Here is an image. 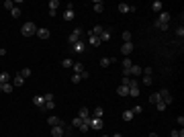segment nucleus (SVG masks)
<instances>
[{
  "instance_id": "f257e3e1",
  "label": "nucleus",
  "mask_w": 184,
  "mask_h": 137,
  "mask_svg": "<svg viewBox=\"0 0 184 137\" xmlns=\"http://www.w3.org/2000/svg\"><path fill=\"white\" fill-rule=\"evenodd\" d=\"M35 33H37V25L35 23H25L23 27H21V35H23V37H33Z\"/></svg>"
},
{
  "instance_id": "f03ea898",
  "label": "nucleus",
  "mask_w": 184,
  "mask_h": 137,
  "mask_svg": "<svg viewBox=\"0 0 184 137\" xmlns=\"http://www.w3.org/2000/svg\"><path fill=\"white\" fill-rule=\"evenodd\" d=\"M102 125H104L102 119H96V117H90V119H88V127H90V131H100Z\"/></svg>"
},
{
  "instance_id": "7ed1b4c3",
  "label": "nucleus",
  "mask_w": 184,
  "mask_h": 137,
  "mask_svg": "<svg viewBox=\"0 0 184 137\" xmlns=\"http://www.w3.org/2000/svg\"><path fill=\"white\" fill-rule=\"evenodd\" d=\"M76 19V12H74V4H68L66 6V12H64V21L66 23H72Z\"/></svg>"
},
{
  "instance_id": "20e7f679",
  "label": "nucleus",
  "mask_w": 184,
  "mask_h": 137,
  "mask_svg": "<svg viewBox=\"0 0 184 137\" xmlns=\"http://www.w3.org/2000/svg\"><path fill=\"white\" fill-rule=\"evenodd\" d=\"M158 94H160V98H162V103H164V104H170V103H172V92L168 90V88H162Z\"/></svg>"
},
{
  "instance_id": "39448f33",
  "label": "nucleus",
  "mask_w": 184,
  "mask_h": 137,
  "mask_svg": "<svg viewBox=\"0 0 184 137\" xmlns=\"http://www.w3.org/2000/svg\"><path fill=\"white\" fill-rule=\"evenodd\" d=\"M47 125H49V127H66V121H61L59 117L51 115V117L47 119Z\"/></svg>"
},
{
  "instance_id": "423d86ee",
  "label": "nucleus",
  "mask_w": 184,
  "mask_h": 137,
  "mask_svg": "<svg viewBox=\"0 0 184 137\" xmlns=\"http://www.w3.org/2000/svg\"><path fill=\"white\" fill-rule=\"evenodd\" d=\"M80 37H82V29H74V31L70 33V37H68L70 45H74L76 41H80Z\"/></svg>"
},
{
  "instance_id": "0eeeda50",
  "label": "nucleus",
  "mask_w": 184,
  "mask_h": 137,
  "mask_svg": "<svg viewBox=\"0 0 184 137\" xmlns=\"http://www.w3.org/2000/svg\"><path fill=\"white\" fill-rule=\"evenodd\" d=\"M84 49H86V43H84V41H76V43H74V45H72V51H74V53H84Z\"/></svg>"
},
{
  "instance_id": "6e6552de",
  "label": "nucleus",
  "mask_w": 184,
  "mask_h": 137,
  "mask_svg": "<svg viewBox=\"0 0 184 137\" xmlns=\"http://www.w3.org/2000/svg\"><path fill=\"white\" fill-rule=\"evenodd\" d=\"M131 51H133V41H129V43H123V45H121V53H123L125 57L131 55Z\"/></svg>"
},
{
  "instance_id": "1a4fd4ad",
  "label": "nucleus",
  "mask_w": 184,
  "mask_h": 137,
  "mask_svg": "<svg viewBox=\"0 0 184 137\" xmlns=\"http://www.w3.org/2000/svg\"><path fill=\"white\" fill-rule=\"evenodd\" d=\"M33 104L39 106V109H43V106H45V96H43V94H35L33 96Z\"/></svg>"
},
{
  "instance_id": "9d476101",
  "label": "nucleus",
  "mask_w": 184,
  "mask_h": 137,
  "mask_svg": "<svg viewBox=\"0 0 184 137\" xmlns=\"http://www.w3.org/2000/svg\"><path fill=\"white\" fill-rule=\"evenodd\" d=\"M100 43H102V41H100L96 35H92L90 31H88V45H90V47H98Z\"/></svg>"
},
{
  "instance_id": "9b49d317",
  "label": "nucleus",
  "mask_w": 184,
  "mask_h": 137,
  "mask_svg": "<svg viewBox=\"0 0 184 137\" xmlns=\"http://www.w3.org/2000/svg\"><path fill=\"white\" fill-rule=\"evenodd\" d=\"M119 12H123V14L135 12V6H131V4H127V2H121V4H119Z\"/></svg>"
},
{
  "instance_id": "f8f14e48",
  "label": "nucleus",
  "mask_w": 184,
  "mask_h": 137,
  "mask_svg": "<svg viewBox=\"0 0 184 137\" xmlns=\"http://www.w3.org/2000/svg\"><path fill=\"white\" fill-rule=\"evenodd\" d=\"M78 117H80L82 121H88L92 115H90V109H86V106H82L80 111H78Z\"/></svg>"
},
{
  "instance_id": "ddd939ff",
  "label": "nucleus",
  "mask_w": 184,
  "mask_h": 137,
  "mask_svg": "<svg viewBox=\"0 0 184 137\" xmlns=\"http://www.w3.org/2000/svg\"><path fill=\"white\" fill-rule=\"evenodd\" d=\"M111 64H115V55H108V57H102V59H100V68H108Z\"/></svg>"
},
{
  "instance_id": "4468645a",
  "label": "nucleus",
  "mask_w": 184,
  "mask_h": 137,
  "mask_svg": "<svg viewBox=\"0 0 184 137\" xmlns=\"http://www.w3.org/2000/svg\"><path fill=\"white\" fill-rule=\"evenodd\" d=\"M170 19H172V16H170V12H166V10H162L160 16H158V21H160V23H164V25L170 23Z\"/></svg>"
},
{
  "instance_id": "2eb2a0df",
  "label": "nucleus",
  "mask_w": 184,
  "mask_h": 137,
  "mask_svg": "<svg viewBox=\"0 0 184 137\" xmlns=\"http://www.w3.org/2000/svg\"><path fill=\"white\" fill-rule=\"evenodd\" d=\"M37 37L39 39H49V29H45V27H41V29H37Z\"/></svg>"
},
{
  "instance_id": "dca6fc26",
  "label": "nucleus",
  "mask_w": 184,
  "mask_h": 137,
  "mask_svg": "<svg viewBox=\"0 0 184 137\" xmlns=\"http://www.w3.org/2000/svg\"><path fill=\"white\" fill-rule=\"evenodd\" d=\"M92 10L96 12V14H100V12L104 10V2H100V0H96V2L92 4Z\"/></svg>"
},
{
  "instance_id": "f3484780",
  "label": "nucleus",
  "mask_w": 184,
  "mask_h": 137,
  "mask_svg": "<svg viewBox=\"0 0 184 137\" xmlns=\"http://www.w3.org/2000/svg\"><path fill=\"white\" fill-rule=\"evenodd\" d=\"M90 115H92V117H96V119H102V117H104V109H102V106H96L94 111H90Z\"/></svg>"
},
{
  "instance_id": "a211bd4d",
  "label": "nucleus",
  "mask_w": 184,
  "mask_h": 137,
  "mask_svg": "<svg viewBox=\"0 0 184 137\" xmlns=\"http://www.w3.org/2000/svg\"><path fill=\"white\" fill-rule=\"evenodd\" d=\"M151 10L153 12H162L164 10V4H162L160 0H153V2H151Z\"/></svg>"
},
{
  "instance_id": "6ab92c4d",
  "label": "nucleus",
  "mask_w": 184,
  "mask_h": 137,
  "mask_svg": "<svg viewBox=\"0 0 184 137\" xmlns=\"http://www.w3.org/2000/svg\"><path fill=\"white\" fill-rule=\"evenodd\" d=\"M23 84H25V78L21 74H16V76L12 78V86H14V88H16V86H23Z\"/></svg>"
},
{
  "instance_id": "aec40b11",
  "label": "nucleus",
  "mask_w": 184,
  "mask_h": 137,
  "mask_svg": "<svg viewBox=\"0 0 184 137\" xmlns=\"http://www.w3.org/2000/svg\"><path fill=\"white\" fill-rule=\"evenodd\" d=\"M51 135L53 137H64V127H51Z\"/></svg>"
},
{
  "instance_id": "412c9836",
  "label": "nucleus",
  "mask_w": 184,
  "mask_h": 137,
  "mask_svg": "<svg viewBox=\"0 0 184 137\" xmlns=\"http://www.w3.org/2000/svg\"><path fill=\"white\" fill-rule=\"evenodd\" d=\"M72 70H74V74H78V76H80L82 72H84V66H82V64H78V61H74V66H72Z\"/></svg>"
},
{
  "instance_id": "4be33fe9",
  "label": "nucleus",
  "mask_w": 184,
  "mask_h": 137,
  "mask_svg": "<svg viewBox=\"0 0 184 137\" xmlns=\"http://www.w3.org/2000/svg\"><path fill=\"white\" fill-rule=\"evenodd\" d=\"M102 31H104V27H100V25H96L94 29H90V33L96 35V37H100V35H102Z\"/></svg>"
},
{
  "instance_id": "5701e85b",
  "label": "nucleus",
  "mask_w": 184,
  "mask_h": 137,
  "mask_svg": "<svg viewBox=\"0 0 184 137\" xmlns=\"http://www.w3.org/2000/svg\"><path fill=\"white\" fill-rule=\"evenodd\" d=\"M14 90V86H12V82H6V84H2V92H6V94H10Z\"/></svg>"
},
{
  "instance_id": "b1692460",
  "label": "nucleus",
  "mask_w": 184,
  "mask_h": 137,
  "mask_svg": "<svg viewBox=\"0 0 184 137\" xmlns=\"http://www.w3.org/2000/svg\"><path fill=\"white\" fill-rule=\"evenodd\" d=\"M133 119H135L133 111H123V121H133Z\"/></svg>"
},
{
  "instance_id": "393cba45",
  "label": "nucleus",
  "mask_w": 184,
  "mask_h": 137,
  "mask_svg": "<svg viewBox=\"0 0 184 137\" xmlns=\"http://www.w3.org/2000/svg\"><path fill=\"white\" fill-rule=\"evenodd\" d=\"M117 94H119V96H129V88H127V86H119V88H117Z\"/></svg>"
},
{
  "instance_id": "a878e982",
  "label": "nucleus",
  "mask_w": 184,
  "mask_h": 137,
  "mask_svg": "<svg viewBox=\"0 0 184 137\" xmlns=\"http://www.w3.org/2000/svg\"><path fill=\"white\" fill-rule=\"evenodd\" d=\"M6 82H12V78L6 72H2V74H0V84H6Z\"/></svg>"
},
{
  "instance_id": "bb28decb",
  "label": "nucleus",
  "mask_w": 184,
  "mask_h": 137,
  "mask_svg": "<svg viewBox=\"0 0 184 137\" xmlns=\"http://www.w3.org/2000/svg\"><path fill=\"white\" fill-rule=\"evenodd\" d=\"M98 39H100L102 43H104V41H111V31H106V29H104V31H102V35H100Z\"/></svg>"
},
{
  "instance_id": "cd10ccee",
  "label": "nucleus",
  "mask_w": 184,
  "mask_h": 137,
  "mask_svg": "<svg viewBox=\"0 0 184 137\" xmlns=\"http://www.w3.org/2000/svg\"><path fill=\"white\" fill-rule=\"evenodd\" d=\"M160 100H162V98H160V94H158V92H153V94L150 96V103H151V104H158Z\"/></svg>"
},
{
  "instance_id": "c85d7f7f",
  "label": "nucleus",
  "mask_w": 184,
  "mask_h": 137,
  "mask_svg": "<svg viewBox=\"0 0 184 137\" xmlns=\"http://www.w3.org/2000/svg\"><path fill=\"white\" fill-rule=\"evenodd\" d=\"M58 6H59V0H49V10L58 12Z\"/></svg>"
},
{
  "instance_id": "c756f323",
  "label": "nucleus",
  "mask_w": 184,
  "mask_h": 137,
  "mask_svg": "<svg viewBox=\"0 0 184 137\" xmlns=\"http://www.w3.org/2000/svg\"><path fill=\"white\" fill-rule=\"evenodd\" d=\"M82 123H84V121H82L80 117H76V119H72V127H74V129H78V127H80Z\"/></svg>"
},
{
  "instance_id": "7c9ffc66",
  "label": "nucleus",
  "mask_w": 184,
  "mask_h": 137,
  "mask_svg": "<svg viewBox=\"0 0 184 137\" xmlns=\"http://www.w3.org/2000/svg\"><path fill=\"white\" fill-rule=\"evenodd\" d=\"M61 66H64V68H66V70H70V68H72V66H74V61H72L70 57H66V59L61 61Z\"/></svg>"
},
{
  "instance_id": "2f4dec72",
  "label": "nucleus",
  "mask_w": 184,
  "mask_h": 137,
  "mask_svg": "<svg viewBox=\"0 0 184 137\" xmlns=\"http://www.w3.org/2000/svg\"><path fill=\"white\" fill-rule=\"evenodd\" d=\"M19 74H21V76H23L25 80H27V78L31 76V68H23V70H21V72H19Z\"/></svg>"
},
{
  "instance_id": "473e14b6",
  "label": "nucleus",
  "mask_w": 184,
  "mask_h": 137,
  "mask_svg": "<svg viewBox=\"0 0 184 137\" xmlns=\"http://www.w3.org/2000/svg\"><path fill=\"white\" fill-rule=\"evenodd\" d=\"M2 6H4L6 10H12V8H14V2H12V0H4V4H2Z\"/></svg>"
},
{
  "instance_id": "72a5a7b5",
  "label": "nucleus",
  "mask_w": 184,
  "mask_h": 137,
  "mask_svg": "<svg viewBox=\"0 0 184 137\" xmlns=\"http://www.w3.org/2000/svg\"><path fill=\"white\" fill-rule=\"evenodd\" d=\"M131 66H133V64H131V57H125V59H123V70H129Z\"/></svg>"
},
{
  "instance_id": "f704fd0d",
  "label": "nucleus",
  "mask_w": 184,
  "mask_h": 137,
  "mask_svg": "<svg viewBox=\"0 0 184 137\" xmlns=\"http://www.w3.org/2000/svg\"><path fill=\"white\" fill-rule=\"evenodd\" d=\"M139 92H141V90H139V86H137V88H129V96L135 98V96H139Z\"/></svg>"
},
{
  "instance_id": "c9c22d12",
  "label": "nucleus",
  "mask_w": 184,
  "mask_h": 137,
  "mask_svg": "<svg viewBox=\"0 0 184 137\" xmlns=\"http://www.w3.org/2000/svg\"><path fill=\"white\" fill-rule=\"evenodd\" d=\"M10 14L14 16V19H19V16H21V8H19V6H14V8L10 10Z\"/></svg>"
},
{
  "instance_id": "e433bc0d",
  "label": "nucleus",
  "mask_w": 184,
  "mask_h": 137,
  "mask_svg": "<svg viewBox=\"0 0 184 137\" xmlns=\"http://www.w3.org/2000/svg\"><path fill=\"white\" fill-rule=\"evenodd\" d=\"M78 129H80L82 133H86V131H90V127H88V121H84V123H82V125L78 127Z\"/></svg>"
},
{
  "instance_id": "4c0bfd02",
  "label": "nucleus",
  "mask_w": 184,
  "mask_h": 137,
  "mask_svg": "<svg viewBox=\"0 0 184 137\" xmlns=\"http://www.w3.org/2000/svg\"><path fill=\"white\" fill-rule=\"evenodd\" d=\"M72 133H74V127H64V135L66 137H72Z\"/></svg>"
},
{
  "instance_id": "58836bf2",
  "label": "nucleus",
  "mask_w": 184,
  "mask_h": 137,
  "mask_svg": "<svg viewBox=\"0 0 184 137\" xmlns=\"http://www.w3.org/2000/svg\"><path fill=\"white\" fill-rule=\"evenodd\" d=\"M156 29H160V31H166V29H168V25H164V23H160V21H156Z\"/></svg>"
},
{
  "instance_id": "ea45409f",
  "label": "nucleus",
  "mask_w": 184,
  "mask_h": 137,
  "mask_svg": "<svg viewBox=\"0 0 184 137\" xmlns=\"http://www.w3.org/2000/svg\"><path fill=\"white\" fill-rule=\"evenodd\" d=\"M131 41V33L129 31H123V43H129Z\"/></svg>"
},
{
  "instance_id": "a19ab883",
  "label": "nucleus",
  "mask_w": 184,
  "mask_h": 137,
  "mask_svg": "<svg viewBox=\"0 0 184 137\" xmlns=\"http://www.w3.org/2000/svg\"><path fill=\"white\" fill-rule=\"evenodd\" d=\"M70 80H72V84H80V76H78V74H72V78H70Z\"/></svg>"
},
{
  "instance_id": "79ce46f5",
  "label": "nucleus",
  "mask_w": 184,
  "mask_h": 137,
  "mask_svg": "<svg viewBox=\"0 0 184 137\" xmlns=\"http://www.w3.org/2000/svg\"><path fill=\"white\" fill-rule=\"evenodd\" d=\"M143 84H145V86H151V76H145V74H143Z\"/></svg>"
},
{
  "instance_id": "37998d69",
  "label": "nucleus",
  "mask_w": 184,
  "mask_h": 137,
  "mask_svg": "<svg viewBox=\"0 0 184 137\" xmlns=\"http://www.w3.org/2000/svg\"><path fill=\"white\" fill-rule=\"evenodd\" d=\"M166 106H168V104H164V103H162V100H160V103H158V104H156V109H158L160 113H162V111H166Z\"/></svg>"
},
{
  "instance_id": "c03bdc74",
  "label": "nucleus",
  "mask_w": 184,
  "mask_h": 137,
  "mask_svg": "<svg viewBox=\"0 0 184 137\" xmlns=\"http://www.w3.org/2000/svg\"><path fill=\"white\" fill-rule=\"evenodd\" d=\"M141 113H143V106H141V104H137V106L133 109V115H141Z\"/></svg>"
},
{
  "instance_id": "a18cd8bd",
  "label": "nucleus",
  "mask_w": 184,
  "mask_h": 137,
  "mask_svg": "<svg viewBox=\"0 0 184 137\" xmlns=\"http://www.w3.org/2000/svg\"><path fill=\"white\" fill-rule=\"evenodd\" d=\"M176 35H178V37H184V27H178V29H176Z\"/></svg>"
},
{
  "instance_id": "49530a36",
  "label": "nucleus",
  "mask_w": 184,
  "mask_h": 137,
  "mask_svg": "<svg viewBox=\"0 0 184 137\" xmlns=\"http://www.w3.org/2000/svg\"><path fill=\"white\" fill-rule=\"evenodd\" d=\"M176 121H178V125H180V129H182V127H184V117H182V115H180V117H178Z\"/></svg>"
},
{
  "instance_id": "de8ad7c7",
  "label": "nucleus",
  "mask_w": 184,
  "mask_h": 137,
  "mask_svg": "<svg viewBox=\"0 0 184 137\" xmlns=\"http://www.w3.org/2000/svg\"><path fill=\"white\" fill-rule=\"evenodd\" d=\"M151 72H153L151 68H145V70H143V74H145V76H151Z\"/></svg>"
},
{
  "instance_id": "09e8293b",
  "label": "nucleus",
  "mask_w": 184,
  "mask_h": 137,
  "mask_svg": "<svg viewBox=\"0 0 184 137\" xmlns=\"http://www.w3.org/2000/svg\"><path fill=\"white\" fill-rule=\"evenodd\" d=\"M147 137H158V133H150V135H147Z\"/></svg>"
},
{
  "instance_id": "8fccbe9b",
  "label": "nucleus",
  "mask_w": 184,
  "mask_h": 137,
  "mask_svg": "<svg viewBox=\"0 0 184 137\" xmlns=\"http://www.w3.org/2000/svg\"><path fill=\"white\" fill-rule=\"evenodd\" d=\"M111 137H123V135H121V133H115V135H111Z\"/></svg>"
},
{
  "instance_id": "3c124183",
  "label": "nucleus",
  "mask_w": 184,
  "mask_h": 137,
  "mask_svg": "<svg viewBox=\"0 0 184 137\" xmlns=\"http://www.w3.org/2000/svg\"><path fill=\"white\" fill-rule=\"evenodd\" d=\"M102 137H111V135H102Z\"/></svg>"
},
{
  "instance_id": "603ef678",
  "label": "nucleus",
  "mask_w": 184,
  "mask_h": 137,
  "mask_svg": "<svg viewBox=\"0 0 184 137\" xmlns=\"http://www.w3.org/2000/svg\"><path fill=\"white\" fill-rule=\"evenodd\" d=\"M0 90H2V84H0Z\"/></svg>"
}]
</instances>
